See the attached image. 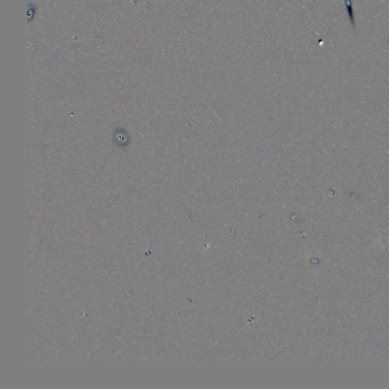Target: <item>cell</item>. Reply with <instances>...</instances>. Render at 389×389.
Here are the masks:
<instances>
[{
  "mask_svg": "<svg viewBox=\"0 0 389 389\" xmlns=\"http://www.w3.org/2000/svg\"><path fill=\"white\" fill-rule=\"evenodd\" d=\"M344 3H345L346 12H347V15H348V20L350 22V25H352V29L354 31H356V20H355L353 2L352 0H344Z\"/></svg>",
  "mask_w": 389,
  "mask_h": 389,
  "instance_id": "cell-1",
  "label": "cell"
}]
</instances>
